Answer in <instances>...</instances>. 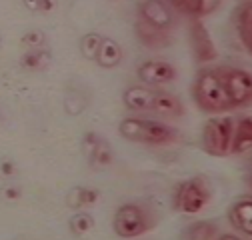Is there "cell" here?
<instances>
[{
    "instance_id": "obj_1",
    "label": "cell",
    "mask_w": 252,
    "mask_h": 240,
    "mask_svg": "<svg viewBox=\"0 0 252 240\" xmlns=\"http://www.w3.org/2000/svg\"><path fill=\"white\" fill-rule=\"evenodd\" d=\"M118 132L122 138L138 142V144H150V146H168L174 144L180 134L176 128H172L160 120L150 118H138V116H126L120 120Z\"/></svg>"
},
{
    "instance_id": "obj_2",
    "label": "cell",
    "mask_w": 252,
    "mask_h": 240,
    "mask_svg": "<svg viewBox=\"0 0 252 240\" xmlns=\"http://www.w3.org/2000/svg\"><path fill=\"white\" fill-rule=\"evenodd\" d=\"M192 98L200 110L210 112V114H222V112L234 110L218 74L210 68H204L194 76Z\"/></svg>"
},
{
    "instance_id": "obj_3",
    "label": "cell",
    "mask_w": 252,
    "mask_h": 240,
    "mask_svg": "<svg viewBox=\"0 0 252 240\" xmlns=\"http://www.w3.org/2000/svg\"><path fill=\"white\" fill-rule=\"evenodd\" d=\"M236 120L226 114H216L206 120L202 130V148L210 156H228L230 154V142L234 132Z\"/></svg>"
},
{
    "instance_id": "obj_4",
    "label": "cell",
    "mask_w": 252,
    "mask_h": 240,
    "mask_svg": "<svg viewBox=\"0 0 252 240\" xmlns=\"http://www.w3.org/2000/svg\"><path fill=\"white\" fill-rule=\"evenodd\" d=\"M154 226V218L148 212V208H144L142 204H122L112 220V228L120 238H134V236H142L144 232H148Z\"/></svg>"
},
{
    "instance_id": "obj_5",
    "label": "cell",
    "mask_w": 252,
    "mask_h": 240,
    "mask_svg": "<svg viewBox=\"0 0 252 240\" xmlns=\"http://www.w3.org/2000/svg\"><path fill=\"white\" fill-rule=\"evenodd\" d=\"M214 72L218 74L220 82H222L234 108L252 104V74L248 70L222 64V66H216Z\"/></svg>"
},
{
    "instance_id": "obj_6",
    "label": "cell",
    "mask_w": 252,
    "mask_h": 240,
    "mask_svg": "<svg viewBox=\"0 0 252 240\" xmlns=\"http://www.w3.org/2000/svg\"><path fill=\"white\" fill-rule=\"evenodd\" d=\"M210 198H212V192L208 184L200 176H194L178 184L172 204H174V210H178L182 214H198L200 210L208 206Z\"/></svg>"
},
{
    "instance_id": "obj_7",
    "label": "cell",
    "mask_w": 252,
    "mask_h": 240,
    "mask_svg": "<svg viewBox=\"0 0 252 240\" xmlns=\"http://www.w3.org/2000/svg\"><path fill=\"white\" fill-rule=\"evenodd\" d=\"M188 44H190L192 56L198 64H208L218 58L216 44L208 32V28L200 20H192L188 26Z\"/></svg>"
},
{
    "instance_id": "obj_8",
    "label": "cell",
    "mask_w": 252,
    "mask_h": 240,
    "mask_svg": "<svg viewBox=\"0 0 252 240\" xmlns=\"http://www.w3.org/2000/svg\"><path fill=\"white\" fill-rule=\"evenodd\" d=\"M136 76L148 86H164L176 80L178 70L168 60H146L138 66Z\"/></svg>"
},
{
    "instance_id": "obj_9",
    "label": "cell",
    "mask_w": 252,
    "mask_h": 240,
    "mask_svg": "<svg viewBox=\"0 0 252 240\" xmlns=\"http://www.w3.org/2000/svg\"><path fill=\"white\" fill-rule=\"evenodd\" d=\"M138 18L162 30L174 26V12L164 0H142L138 4Z\"/></svg>"
},
{
    "instance_id": "obj_10",
    "label": "cell",
    "mask_w": 252,
    "mask_h": 240,
    "mask_svg": "<svg viewBox=\"0 0 252 240\" xmlns=\"http://www.w3.org/2000/svg\"><path fill=\"white\" fill-rule=\"evenodd\" d=\"M156 90L150 86H130L124 90L122 102L130 112H152L154 100H156Z\"/></svg>"
},
{
    "instance_id": "obj_11",
    "label": "cell",
    "mask_w": 252,
    "mask_h": 240,
    "mask_svg": "<svg viewBox=\"0 0 252 240\" xmlns=\"http://www.w3.org/2000/svg\"><path fill=\"white\" fill-rule=\"evenodd\" d=\"M134 30H136V38H138L144 46H148V48H152V50H158V48H164V46L170 44L168 30L156 28V26H152V24L140 20V18L136 20Z\"/></svg>"
},
{
    "instance_id": "obj_12",
    "label": "cell",
    "mask_w": 252,
    "mask_h": 240,
    "mask_svg": "<svg viewBox=\"0 0 252 240\" xmlns=\"http://www.w3.org/2000/svg\"><path fill=\"white\" fill-rule=\"evenodd\" d=\"M230 224L244 236H252V198H240L228 208Z\"/></svg>"
},
{
    "instance_id": "obj_13",
    "label": "cell",
    "mask_w": 252,
    "mask_h": 240,
    "mask_svg": "<svg viewBox=\"0 0 252 240\" xmlns=\"http://www.w3.org/2000/svg\"><path fill=\"white\" fill-rule=\"evenodd\" d=\"M152 112L158 114V116H164V118H180V116H184L186 108L178 96H174L172 92H168V90L158 88L156 90V100H154Z\"/></svg>"
},
{
    "instance_id": "obj_14",
    "label": "cell",
    "mask_w": 252,
    "mask_h": 240,
    "mask_svg": "<svg viewBox=\"0 0 252 240\" xmlns=\"http://www.w3.org/2000/svg\"><path fill=\"white\" fill-rule=\"evenodd\" d=\"M252 148V116H242L234 122L230 154H244Z\"/></svg>"
},
{
    "instance_id": "obj_15",
    "label": "cell",
    "mask_w": 252,
    "mask_h": 240,
    "mask_svg": "<svg viewBox=\"0 0 252 240\" xmlns=\"http://www.w3.org/2000/svg\"><path fill=\"white\" fill-rule=\"evenodd\" d=\"M234 26L242 46L252 54V2H244L234 10Z\"/></svg>"
},
{
    "instance_id": "obj_16",
    "label": "cell",
    "mask_w": 252,
    "mask_h": 240,
    "mask_svg": "<svg viewBox=\"0 0 252 240\" xmlns=\"http://www.w3.org/2000/svg\"><path fill=\"white\" fill-rule=\"evenodd\" d=\"M52 62V52L48 46L42 48H28L22 58H20V66L26 72H40L44 68H48Z\"/></svg>"
},
{
    "instance_id": "obj_17",
    "label": "cell",
    "mask_w": 252,
    "mask_h": 240,
    "mask_svg": "<svg viewBox=\"0 0 252 240\" xmlns=\"http://www.w3.org/2000/svg\"><path fill=\"white\" fill-rule=\"evenodd\" d=\"M124 58V52H122V46L114 40V38H106L102 40L100 44V50L94 58V62H96L100 68H116Z\"/></svg>"
},
{
    "instance_id": "obj_18",
    "label": "cell",
    "mask_w": 252,
    "mask_h": 240,
    "mask_svg": "<svg viewBox=\"0 0 252 240\" xmlns=\"http://www.w3.org/2000/svg\"><path fill=\"white\" fill-rule=\"evenodd\" d=\"M220 4H222V0H188L178 12L192 18V20H200V18L216 12L220 8Z\"/></svg>"
},
{
    "instance_id": "obj_19",
    "label": "cell",
    "mask_w": 252,
    "mask_h": 240,
    "mask_svg": "<svg viewBox=\"0 0 252 240\" xmlns=\"http://www.w3.org/2000/svg\"><path fill=\"white\" fill-rule=\"evenodd\" d=\"M100 198V192L96 188L90 186H74L68 194H66V204L70 208H84V206H92L96 204Z\"/></svg>"
},
{
    "instance_id": "obj_20",
    "label": "cell",
    "mask_w": 252,
    "mask_h": 240,
    "mask_svg": "<svg viewBox=\"0 0 252 240\" xmlns=\"http://www.w3.org/2000/svg\"><path fill=\"white\" fill-rule=\"evenodd\" d=\"M182 236L196 238V240H212V238H220V230L216 224L202 220V222H194L192 226H188Z\"/></svg>"
},
{
    "instance_id": "obj_21",
    "label": "cell",
    "mask_w": 252,
    "mask_h": 240,
    "mask_svg": "<svg viewBox=\"0 0 252 240\" xmlns=\"http://www.w3.org/2000/svg\"><path fill=\"white\" fill-rule=\"evenodd\" d=\"M92 228H94V218L88 212H82V210H78V212L72 214L68 220V230L72 236H84Z\"/></svg>"
},
{
    "instance_id": "obj_22",
    "label": "cell",
    "mask_w": 252,
    "mask_h": 240,
    "mask_svg": "<svg viewBox=\"0 0 252 240\" xmlns=\"http://www.w3.org/2000/svg\"><path fill=\"white\" fill-rule=\"evenodd\" d=\"M104 36L98 34V32H88L80 38V54L86 58V60H94L100 50V44H102Z\"/></svg>"
},
{
    "instance_id": "obj_23",
    "label": "cell",
    "mask_w": 252,
    "mask_h": 240,
    "mask_svg": "<svg viewBox=\"0 0 252 240\" xmlns=\"http://www.w3.org/2000/svg\"><path fill=\"white\" fill-rule=\"evenodd\" d=\"M112 162H114L112 148H110V144L104 138H100L98 148H96V152H94V158H92L90 166H94V168H108Z\"/></svg>"
},
{
    "instance_id": "obj_24",
    "label": "cell",
    "mask_w": 252,
    "mask_h": 240,
    "mask_svg": "<svg viewBox=\"0 0 252 240\" xmlns=\"http://www.w3.org/2000/svg\"><path fill=\"white\" fill-rule=\"evenodd\" d=\"M88 106V100L78 94V92H68L64 96V110L70 114V116H80Z\"/></svg>"
},
{
    "instance_id": "obj_25",
    "label": "cell",
    "mask_w": 252,
    "mask_h": 240,
    "mask_svg": "<svg viewBox=\"0 0 252 240\" xmlns=\"http://www.w3.org/2000/svg\"><path fill=\"white\" fill-rule=\"evenodd\" d=\"M100 138H102V136H100V134H96V132H86V134L82 136L80 148H82V154H84V158L88 160V164H90V162H92V158H94V152H96Z\"/></svg>"
},
{
    "instance_id": "obj_26",
    "label": "cell",
    "mask_w": 252,
    "mask_h": 240,
    "mask_svg": "<svg viewBox=\"0 0 252 240\" xmlns=\"http://www.w3.org/2000/svg\"><path fill=\"white\" fill-rule=\"evenodd\" d=\"M22 44L26 48H42V46H46V34L38 28L28 30V32L22 34Z\"/></svg>"
},
{
    "instance_id": "obj_27",
    "label": "cell",
    "mask_w": 252,
    "mask_h": 240,
    "mask_svg": "<svg viewBox=\"0 0 252 240\" xmlns=\"http://www.w3.org/2000/svg\"><path fill=\"white\" fill-rule=\"evenodd\" d=\"M0 174L6 176V178L14 176V174H16V164H14V160H8V158L0 160Z\"/></svg>"
},
{
    "instance_id": "obj_28",
    "label": "cell",
    "mask_w": 252,
    "mask_h": 240,
    "mask_svg": "<svg viewBox=\"0 0 252 240\" xmlns=\"http://www.w3.org/2000/svg\"><path fill=\"white\" fill-rule=\"evenodd\" d=\"M2 196H4L6 200L14 202V200H20V196H22V190H20V186H6V188L2 190Z\"/></svg>"
},
{
    "instance_id": "obj_29",
    "label": "cell",
    "mask_w": 252,
    "mask_h": 240,
    "mask_svg": "<svg viewBox=\"0 0 252 240\" xmlns=\"http://www.w3.org/2000/svg\"><path fill=\"white\" fill-rule=\"evenodd\" d=\"M58 6V0H40V12H52Z\"/></svg>"
},
{
    "instance_id": "obj_30",
    "label": "cell",
    "mask_w": 252,
    "mask_h": 240,
    "mask_svg": "<svg viewBox=\"0 0 252 240\" xmlns=\"http://www.w3.org/2000/svg\"><path fill=\"white\" fill-rule=\"evenodd\" d=\"M22 4L30 12H40V0H22Z\"/></svg>"
},
{
    "instance_id": "obj_31",
    "label": "cell",
    "mask_w": 252,
    "mask_h": 240,
    "mask_svg": "<svg viewBox=\"0 0 252 240\" xmlns=\"http://www.w3.org/2000/svg\"><path fill=\"white\" fill-rule=\"evenodd\" d=\"M166 2H168V6H170V8H174V10L178 12V10L188 2V0H166Z\"/></svg>"
},
{
    "instance_id": "obj_32",
    "label": "cell",
    "mask_w": 252,
    "mask_h": 240,
    "mask_svg": "<svg viewBox=\"0 0 252 240\" xmlns=\"http://www.w3.org/2000/svg\"><path fill=\"white\" fill-rule=\"evenodd\" d=\"M250 184H252V166H250Z\"/></svg>"
},
{
    "instance_id": "obj_33",
    "label": "cell",
    "mask_w": 252,
    "mask_h": 240,
    "mask_svg": "<svg viewBox=\"0 0 252 240\" xmlns=\"http://www.w3.org/2000/svg\"><path fill=\"white\" fill-rule=\"evenodd\" d=\"M0 46H2V34H0Z\"/></svg>"
}]
</instances>
